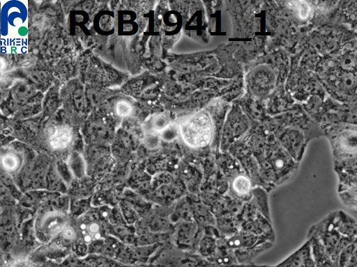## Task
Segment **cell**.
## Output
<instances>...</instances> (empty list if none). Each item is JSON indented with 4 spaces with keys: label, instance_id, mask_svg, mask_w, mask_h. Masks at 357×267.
<instances>
[{
    "label": "cell",
    "instance_id": "6da1fadb",
    "mask_svg": "<svg viewBox=\"0 0 357 267\" xmlns=\"http://www.w3.org/2000/svg\"><path fill=\"white\" fill-rule=\"evenodd\" d=\"M310 236L317 238L331 259L337 262L341 252L355 241L344 236L336 229L331 212L310 228L307 237Z\"/></svg>",
    "mask_w": 357,
    "mask_h": 267
},
{
    "label": "cell",
    "instance_id": "7a4b0ae2",
    "mask_svg": "<svg viewBox=\"0 0 357 267\" xmlns=\"http://www.w3.org/2000/svg\"><path fill=\"white\" fill-rule=\"evenodd\" d=\"M324 134L329 138L334 162L357 158V126H332Z\"/></svg>",
    "mask_w": 357,
    "mask_h": 267
},
{
    "label": "cell",
    "instance_id": "3957f363",
    "mask_svg": "<svg viewBox=\"0 0 357 267\" xmlns=\"http://www.w3.org/2000/svg\"><path fill=\"white\" fill-rule=\"evenodd\" d=\"M181 136L192 147L206 145L212 137V123L204 113H197L183 119L179 123Z\"/></svg>",
    "mask_w": 357,
    "mask_h": 267
},
{
    "label": "cell",
    "instance_id": "277c9868",
    "mask_svg": "<svg viewBox=\"0 0 357 267\" xmlns=\"http://www.w3.org/2000/svg\"><path fill=\"white\" fill-rule=\"evenodd\" d=\"M337 175V193L357 186V158L334 162Z\"/></svg>",
    "mask_w": 357,
    "mask_h": 267
},
{
    "label": "cell",
    "instance_id": "5b68a950",
    "mask_svg": "<svg viewBox=\"0 0 357 267\" xmlns=\"http://www.w3.org/2000/svg\"><path fill=\"white\" fill-rule=\"evenodd\" d=\"M66 216L59 212L45 215L40 221V229L46 236H53L67 227Z\"/></svg>",
    "mask_w": 357,
    "mask_h": 267
},
{
    "label": "cell",
    "instance_id": "8992f818",
    "mask_svg": "<svg viewBox=\"0 0 357 267\" xmlns=\"http://www.w3.org/2000/svg\"><path fill=\"white\" fill-rule=\"evenodd\" d=\"M73 139V131L66 125L54 128L49 138L50 146L56 149H63L69 145Z\"/></svg>",
    "mask_w": 357,
    "mask_h": 267
},
{
    "label": "cell",
    "instance_id": "52a82bcc",
    "mask_svg": "<svg viewBox=\"0 0 357 267\" xmlns=\"http://www.w3.org/2000/svg\"><path fill=\"white\" fill-rule=\"evenodd\" d=\"M341 202L357 212V186L338 192Z\"/></svg>",
    "mask_w": 357,
    "mask_h": 267
},
{
    "label": "cell",
    "instance_id": "ba28073f",
    "mask_svg": "<svg viewBox=\"0 0 357 267\" xmlns=\"http://www.w3.org/2000/svg\"><path fill=\"white\" fill-rule=\"evenodd\" d=\"M1 164L5 170L10 172H15L20 167V159L17 154L8 152L2 156Z\"/></svg>",
    "mask_w": 357,
    "mask_h": 267
},
{
    "label": "cell",
    "instance_id": "9c48e42d",
    "mask_svg": "<svg viewBox=\"0 0 357 267\" xmlns=\"http://www.w3.org/2000/svg\"><path fill=\"white\" fill-rule=\"evenodd\" d=\"M233 187L238 193L245 194L250 191V182L245 177L239 176L234 179Z\"/></svg>",
    "mask_w": 357,
    "mask_h": 267
},
{
    "label": "cell",
    "instance_id": "30bf717a",
    "mask_svg": "<svg viewBox=\"0 0 357 267\" xmlns=\"http://www.w3.org/2000/svg\"><path fill=\"white\" fill-rule=\"evenodd\" d=\"M132 110L131 104L126 100H120L117 102L115 111L116 114L120 117L128 116Z\"/></svg>",
    "mask_w": 357,
    "mask_h": 267
},
{
    "label": "cell",
    "instance_id": "8fae6325",
    "mask_svg": "<svg viewBox=\"0 0 357 267\" xmlns=\"http://www.w3.org/2000/svg\"><path fill=\"white\" fill-rule=\"evenodd\" d=\"M167 124H168V120H167V117H165L164 115H159V116L156 117L153 120V122L154 129L156 130H158V131L165 129V127L167 126Z\"/></svg>",
    "mask_w": 357,
    "mask_h": 267
},
{
    "label": "cell",
    "instance_id": "7c38bea8",
    "mask_svg": "<svg viewBox=\"0 0 357 267\" xmlns=\"http://www.w3.org/2000/svg\"><path fill=\"white\" fill-rule=\"evenodd\" d=\"M63 236L66 239H73L75 236V230L70 227H66L61 232Z\"/></svg>",
    "mask_w": 357,
    "mask_h": 267
},
{
    "label": "cell",
    "instance_id": "4fadbf2b",
    "mask_svg": "<svg viewBox=\"0 0 357 267\" xmlns=\"http://www.w3.org/2000/svg\"><path fill=\"white\" fill-rule=\"evenodd\" d=\"M88 231L91 234H96L99 231V226L97 223H91L88 227Z\"/></svg>",
    "mask_w": 357,
    "mask_h": 267
},
{
    "label": "cell",
    "instance_id": "5bb4252c",
    "mask_svg": "<svg viewBox=\"0 0 357 267\" xmlns=\"http://www.w3.org/2000/svg\"><path fill=\"white\" fill-rule=\"evenodd\" d=\"M91 236L88 234V235H86L85 237H84V240L86 241V242H89L91 241Z\"/></svg>",
    "mask_w": 357,
    "mask_h": 267
},
{
    "label": "cell",
    "instance_id": "9a60e30c",
    "mask_svg": "<svg viewBox=\"0 0 357 267\" xmlns=\"http://www.w3.org/2000/svg\"><path fill=\"white\" fill-rule=\"evenodd\" d=\"M80 228H81L82 229H84H84H86L87 228V227L86 226V225L82 224V225H81Z\"/></svg>",
    "mask_w": 357,
    "mask_h": 267
}]
</instances>
